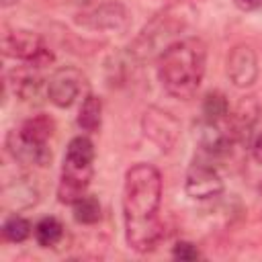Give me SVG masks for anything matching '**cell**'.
I'll return each mask as SVG.
<instances>
[{
  "mask_svg": "<svg viewBox=\"0 0 262 262\" xmlns=\"http://www.w3.org/2000/svg\"><path fill=\"white\" fill-rule=\"evenodd\" d=\"M162 205V174L151 164L131 166L123 182V219L125 237L135 252H149L162 237L158 217Z\"/></svg>",
  "mask_w": 262,
  "mask_h": 262,
  "instance_id": "obj_1",
  "label": "cell"
},
{
  "mask_svg": "<svg viewBox=\"0 0 262 262\" xmlns=\"http://www.w3.org/2000/svg\"><path fill=\"white\" fill-rule=\"evenodd\" d=\"M207 66V47L201 39H176L158 59V78L162 88L174 98H192L199 90Z\"/></svg>",
  "mask_w": 262,
  "mask_h": 262,
  "instance_id": "obj_2",
  "label": "cell"
},
{
  "mask_svg": "<svg viewBox=\"0 0 262 262\" xmlns=\"http://www.w3.org/2000/svg\"><path fill=\"white\" fill-rule=\"evenodd\" d=\"M94 145L88 137H74L63 156V166H61V178L57 186V196L61 203L74 205L80 196L86 194V188L92 180L94 172Z\"/></svg>",
  "mask_w": 262,
  "mask_h": 262,
  "instance_id": "obj_3",
  "label": "cell"
},
{
  "mask_svg": "<svg viewBox=\"0 0 262 262\" xmlns=\"http://www.w3.org/2000/svg\"><path fill=\"white\" fill-rule=\"evenodd\" d=\"M2 51L4 55L20 59L33 68H43L53 61V53L45 45L43 37H39L29 29H4Z\"/></svg>",
  "mask_w": 262,
  "mask_h": 262,
  "instance_id": "obj_4",
  "label": "cell"
},
{
  "mask_svg": "<svg viewBox=\"0 0 262 262\" xmlns=\"http://www.w3.org/2000/svg\"><path fill=\"white\" fill-rule=\"evenodd\" d=\"M141 131L154 145H158V149L170 151L180 137V123L174 115L151 106L141 117Z\"/></svg>",
  "mask_w": 262,
  "mask_h": 262,
  "instance_id": "obj_5",
  "label": "cell"
},
{
  "mask_svg": "<svg viewBox=\"0 0 262 262\" xmlns=\"http://www.w3.org/2000/svg\"><path fill=\"white\" fill-rule=\"evenodd\" d=\"M184 192L194 201H209L223 192V180L213 166L194 162L184 176Z\"/></svg>",
  "mask_w": 262,
  "mask_h": 262,
  "instance_id": "obj_6",
  "label": "cell"
},
{
  "mask_svg": "<svg viewBox=\"0 0 262 262\" xmlns=\"http://www.w3.org/2000/svg\"><path fill=\"white\" fill-rule=\"evenodd\" d=\"M82 84H84V76L80 70L76 68H59L57 72L51 74V78L47 80V98L59 106V108H68L76 102V98L82 92Z\"/></svg>",
  "mask_w": 262,
  "mask_h": 262,
  "instance_id": "obj_7",
  "label": "cell"
},
{
  "mask_svg": "<svg viewBox=\"0 0 262 262\" xmlns=\"http://www.w3.org/2000/svg\"><path fill=\"white\" fill-rule=\"evenodd\" d=\"M6 149L14 162L25 166H47L51 162V149L47 147V141L33 139L20 129H12L6 135Z\"/></svg>",
  "mask_w": 262,
  "mask_h": 262,
  "instance_id": "obj_8",
  "label": "cell"
},
{
  "mask_svg": "<svg viewBox=\"0 0 262 262\" xmlns=\"http://www.w3.org/2000/svg\"><path fill=\"white\" fill-rule=\"evenodd\" d=\"M80 16L82 18H78V23L82 27L92 29V31H104V33H117L129 25V12L121 2L98 4Z\"/></svg>",
  "mask_w": 262,
  "mask_h": 262,
  "instance_id": "obj_9",
  "label": "cell"
},
{
  "mask_svg": "<svg viewBox=\"0 0 262 262\" xmlns=\"http://www.w3.org/2000/svg\"><path fill=\"white\" fill-rule=\"evenodd\" d=\"M227 78L235 88H250L258 78V55L256 51L239 43L227 55Z\"/></svg>",
  "mask_w": 262,
  "mask_h": 262,
  "instance_id": "obj_10",
  "label": "cell"
},
{
  "mask_svg": "<svg viewBox=\"0 0 262 262\" xmlns=\"http://www.w3.org/2000/svg\"><path fill=\"white\" fill-rule=\"evenodd\" d=\"M221 123H223V121H217V123L205 121L203 127H201V131H199V143H201V147H203L207 154H211V156L225 154V151L229 149V145H231L233 133L227 131V129H223Z\"/></svg>",
  "mask_w": 262,
  "mask_h": 262,
  "instance_id": "obj_11",
  "label": "cell"
},
{
  "mask_svg": "<svg viewBox=\"0 0 262 262\" xmlns=\"http://www.w3.org/2000/svg\"><path fill=\"white\" fill-rule=\"evenodd\" d=\"M100 123H102V102L98 96L88 94L80 106L78 125H80V129H84L88 133H96L100 129Z\"/></svg>",
  "mask_w": 262,
  "mask_h": 262,
  "instance_id": "obj_12",
  "label": "cell"
},
{
  "mask_svg": "<svg viewBox=\"0 0 262 262\" xmlns=\"http://www.w3.org/2000/svg\"><path fill=\"white\" fill-rule=\"evenodd\" d=\"M41 88H43V78L33 72V66H29V70H20L18 74L14 72V94H18L23 100L39 98Z\"/></svg>",
  "mask_w": 262,
  "mask_h": 262,
  "instance_id": "obj_13",
  "label": "cell"
},
{
  "mask_svg": "<svg viewBox=\"0 0 262 262\" xmlns=\"http://www.w3.org/2000/svg\"><path fill=\"white\" fill-rule=\"evenodd\" d=\"M63 237V225L55 217H43L35 225V239L41 248H53Z\"/></svg>",
  "mask_w": 262,
  "mask_h": 262,
  "instance_id": "obj_14",
  "label": "cell"
},
{
  "mask_svg": "<svg viewBox=\"0 0 262 262\" xmlns=\"http://www.w3.org/2000/svg\"><path fill=\"white\" fill-rule=\"evenodd\" d=\"M72 207H74V219L78 223L92 225L100 219V203H98V199H94L90 194L80 196Z\"/></svg>",
  "mask_w": 262,
  "mask_h": 262,
  "instance_id": "obj_15",
  "label": "cell"
},
{
  "mask_svg": "<svg viewBox=\"0 0 262 262\" xmlns=\"http://www.w3.org/2000/svg\"><path fill=\"white\" fill-rule=\"evenodd\" d=\"M203 115H205V121H213V123L225 121L229 115L227 98L221 92H209L203 100Z\"/></svg>",
  "mask_w": 262,
  "mask_h": 262,
  "instance_id": "obj_16",
  "label": "cell"
},
{
  "mask_svg": "<svg viewBox=\"0 0 262 262\" xmlns=\"http://www.w3.org/2000/svg\"><path fill=\"white\" fill-rule=\"evenodd\" d=\"M2 235H4L6 242L20 244L31 235V223L20 215H10L2 223Z\"/></svg>",
  "mask_w": 262,
  "mask_h": 262,
  "instance_id": "obj_17",
  "label": "cell"
},
{
  "mask_svg": "<svg viewBox=\"0 0 262 262\" xmlns=\"http://www.w3.org/2000/svg\"><path fill=\"white\" fill-rule=\"evenodd\" d=\"M20 131H23L25 135L33 137V139L47 141V139L51 137V133H53V123H51V119L39 115V117H33V119L25 121L23 127H20Z\"/></svg>",
  "mask_w": 262,
  "mask_h": 262,
  "instance_id": "obj_18",
  "label": "cell"
},
{
  "mask_svg": "<svg viewBox=\"0 0 262 262\" xmlns=\"http://www.w3.org/2000/svg\"><path fill=\"white\" fill-rule=\"evenodd\" d=\"M172 256H174L176 260L190 262V260L201 258V252H199V248H196L194 244H190V242H178V244L174 246V250H172Z\"/></svg>",
  "mask_w": 262,
  "mask_h": 262,
  "instance_id": "obj_19",
  "label": "cell"
},
{
  "mask_svg": "<svg viewBox=\"0 0 262 262\" xmlns=\"http://www.w3.org/2000/svg\"><path fill=\"white\" fill-rule=\"evenodd\" d=\"M250 149H252L254 160H256L258 164H262V129L252 135V145H250Z\"/></svg>",
  "mask_w": 262,
  "mask_h": 262,
  "instance_id": "obj_20",
  "label": "cell"
},
{
  "mask_svg": "<svg viewBox=\"0 0 262 262\" xmlns=\"http://www.w3.org/2000/svg\"><path fill=\"white\" fill-rule=\"evenodd\" d=\"M233 4H235L239 10H244V12L262 8V0H233Z\"/></svg>",
  "mask_w": 262,
  "mask_h": 262,
  "instance_id": "obj_21",
  "label": "cell"
},
{
  "mask_svg": "<svg viewBox=\"0 0 262 262\" xmlns=\"http://www.w3.org/2000/svg\"><path fill=\"white\" fill-rule=\"evenodd\" d=\"M18 0H0V4L4 6V8H8V6H14Z\"/></svg>",
  "mask_w": 262,
  "mask_h": 262,
  "instance_id": "obj_22",
  "label": "cell"
}]
</instances>
